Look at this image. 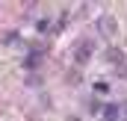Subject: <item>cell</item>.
Wrapping results in <instances>:
<instances>
[{
  "label": "cell",
  "instance_id": "cell-9",
  "mask_svg": "<svg viewBox=\"0 0 127 121\" xmlns=\"http://www.w3.org/2000/svg\"><path fill=\"white\" fill-rule=\"evenodd\" d=\"M124 112H127V106H124Z\"/></svg>",
  "mask_w": 127,
  "mask_h": 121
},
{
  "label": "cell",
  "instance_id": "cell-4",
  "mask_svg": "<svg viewBox=\"0 0 127 121\" xmlns=\"http://www.w3.org/2000/svg\"><path fill=\"white\" fill-rule=\"evenodd\" d=\"M106 62H112V65H121V62H124V50H118V47H109V50H106Z\"/></svg>",
  "mask_w": 127,
  "mask_h": 121
},
{
  "label": "cell",
  "instance_id": "cell-8",
  "mask_svg": "<svg viewBox=\"0 0 127 121\" xmlns=\"http://www.w3.org/2000/svg\"><path fill=\"white\" fill-rule=\"evenodd\" d=\"M68 121H80V118H68Z\"/></svg>",
  "mask_w": 127,
  "mask_h": 121
},
{
  "label": "cell",
  "instance_id": "cell-2",
  "mask_svg": "<svg viewBox=\"0 0 127 121\" xmlns=\"http://www.w3.org/2000/svg\"><path fill=\"white\" fill-rule=\"evenodd\" d=\"M97 30L103 32L106 38H112V35H115V18H112V15H100V18H97Z\"/></svg>",
  "mask_w": 127,
  "mask_h": 121
},
{
  "label": "cell",
  "instance_id": "cell-5",
  "mask_svg": "<svg viewBox=\"0 0 127 121\" xmlns=\"http://www.w3.org/2000/svg\"><path fill=\"white\" fill-rule=\"evenodd\" d=\"M24 65H27V68H38V65H41V50H32Z\"/></svg>",
  "mask_w": 127,
  "mask_h": 121
},
{
  "label": "cell",
  "instance_id": "cell-1",
  "mask_svg": "<svg viewBox=\"0 0 127 121\" xmlns=\"http://www.w3.org/2000/svg\"><path fill=\"white\" fill-rule=\"evenodd\" d=\"M92 50H95V41H92V38H83V41L77 44V50H74L77 65H86V62L92 59Z\"/></svg>",
  "mask_w": 127,
  "mask_h": 121
},
{
  "label": "cell",
  "instance_id": "cell-7",
  "mask_svg": "<svg viewBox=\"0 0 127 121\" xmlns=\"http://www.w3.org/2000/svg\"><path fill=\"white\" fill-rule=\"evenodd\" d=\"M35 27H38V32H47V30H50V21H38Z\"/></svg>",
  "mask_w": 127,
  "mask_h": 121
},
{
  "label": "cell",
  "instance_id": "cell-6",
  "mask_svg": "<svg viewBox=\"0 0 127 121\" xmlns=\"http://www.w3.org/2000/svg\"><path fill=\"white\" fill-rule=\"evenodd\" d=\"M95 91L97 94H106V91H109V83H95Z\"/></svg>",
  "mask_w": 127,
  "mask_h": 121
},
{
  "label": "cell",
  "instance_id": "cell-3",
  "mask_svg": "<svg viewBox=\"0 0 127 121\" xmlns=\"http://www.w3.org/2000/svg\"><path fill=\"white\" fill-rule=\"evenodd\" d=\"M103 118L106 121H118L121 118V106H118V103H106V106H103Z\"/></svg>",
  "mask_w": 127,
  "mask_h": 121
}]
</instances>
